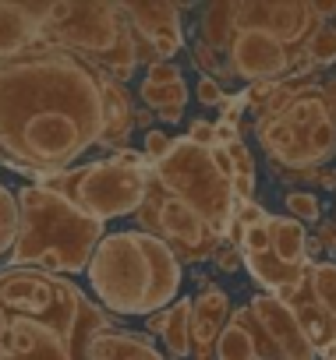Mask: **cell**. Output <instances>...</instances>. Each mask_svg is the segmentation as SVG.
Listing matches in <instances>:
<instances>
[{
	"label": "cell",
	"instance_id": "obj_9",
	"mask_svg": "<svg viewBox=\"0 0 336 360\" xmlns=\"http://www.w3.org/2000/svg\"><path fill=\"white\" fill-rule=\"evenodd\" d=\"M230 240H237L241 248V262L248 269V276L262 286V293H273L280 300H294L304 283H308V269H294L287 265L273 244H269V230L266 223H255V226H234Z\"/></svg>",
	"mask_w": 336,
	"mask_h": 360
},
{
	"label": "cell",
	"instance_id": "obj_8",
	"mask_svg": "<svg viewBox=\"0 0 336 360\" xmlns=\"http://www.w3.org/2000/svg\"><path fill=\"white\" fill-rule=\"evenodd\" d=\"M135 230L159 237L166 248H170L181 265H199V262H213V255L220 251L223 237L209 230V223L188 209L174 191H166V184L152 173L149 166V191L142 209L135 212Z\"/></svg>",
	"mask_w": 336,
	"mask_h": 360
},
{
	"label": "cell",
	"instance_id": "obj_15",
	"mask_svg": "<svg viewBox=\"0 0 336 360\" xmlns=\"http://www.w3.org/2000/svg\"><path fill=\"white\" fill-rule=\"evenodd\" d=\"M216 360H280L269 335L251 318L248 304L234 307V318H230V325L223 328V335L216 342Z\"/></svg>",
	"mask_w": 336,
	"mask_h": 360
},
{
	"label": "cell",
	"instance_id": "obj_19",
	"mask_svg": "<svg viewBox=\"0 0 336 360\" xmlns=\"http://www.w3.org/2000/svg\"><path fill=\"white\" fill-rule=\"evenodd\" d=\"M234 32V0H213L199 11V39L209 43L213 50L227 53Z\"/></svg>",
	"mask_w": 336,
	"mask_h": 360
},
{
	"label": "cell",
	"instance_id": "obj_10",
	"mask_svg": "<svg viewBox=\"0 0 336 360\" xmlns=\"http://www.w3.org/2000/svg\"><path fill=\"white\" fill-rule=\"evenodd\" d=\"M248 311L259 321V328L269 335V342L280 353V360H318L315 342L308 339V332L297 321V311L287 300H280L273 293H255L248 300Z\"/></svg>",
	"mask_w": 336,
	"mask_h": 360
},
{
	"label": "cell",
	"instance_id": "obj_16",
	"mask_svg": "<svg viewBox=\"0 0 336 360\" xmlns=\"http://www.w3.org/2000/svg\"><path fill=\"white\" fill-rule=\"evenodd\" d=\"M92 360H166V353L145 335L131 328H106L92 342Z\"/></svg>",
	"mask_w": 336,
	"mask_h": 360
},
{
	"label": "cell",
	"instance_id": "obj_24",
	"mask_svg": "<svg viewBox=\"0 0 336 360\" xmlns=\"http://www.w3.org/2000/svg\"><path fill=\"white\" fill-rule=\"evenodd\" d=\"M192 60H195V68L202 71V78H216L220 85L237 82V78H234V71H230L227 53L213 50V46H209V43H202V39H195V43H192Z\"/></svg>",
	"mask_w": 336,
	"mask_h": 360
},
{
	"label": "cell",
	"instance_id": "obj_4",
	"mask_svg": "<svg viewBox=\"0 0 336 360\" xmlns=\"http://www.w3.org/2000/svg\"><path fill=\"white\" fill-rule=\"evenodd\" d=\"M43 43L85 57L120 85L135 78L138 64L152 68L159 60L120 0H50L43 15Z\"/></svg>",
	"mask_w": 336,
	"mask_h": 360
},
{
	"label": "cell",
	"instance_id": "obj_22",
	"mask_svg": "<svg viewBox=\"0 0 336 360\" xmlns=\"http://www.w3.org/2000/svg\"><path fill=\"white\" fill-rule=\"evenodd\" d=\"M18 230H22L18 191H11L8 184H0V258H11V251L18 244Z\"/></svg>",
	"mask_w": 336,
	"mask_h": 360
},
{
	"label": "cell",
	"instance_id": "obj_2",
	"mask_svg": "<svg viewBox=\"0 0 336 360\" xmlns=\"http://www.w3.org/2000/svg\"><path fill=\"white\" fill-rule=\"evenodd\" d=\"M117 328L68 276L0 265V360H92L99 332Z\"/></svg>",
	"mask_w": 336,
	"mask_h": 360
},
{
	"label": "cell",
	"instance_id": "obj_31",
	"mask_svg": "<svg viewBox=\"0 0 336 360\" xmlns=\"http://www.w3.org/2000/svg\"><path fill=\"white\" fill-rule=\"evenodd\" d=\"M315 230H318V244H322L329 255H336V216H332V219H322Z\"/></svg>",
	"mask_w": 336,
	"mask_h": 360
},
{
	"label": "cell",
	"instance_id": "obj_32",
	"mask_svg": "<svg viewBox=\"0 0 336 360\" xmlns=\"http://www.w3.org/2000/svg\"><path fill=\"white\" fill-rule=\"evenodd\" d=\"M308 4L322 25H329V18H336V0H308Z\"/></svg>",
	"mask_w": 336,
	"mask_h": 360
},
{
	"label": "cell",
	"instance_id": "obj_13",
	"mask_svg": "<svg viewBox=\"0 0 336 360\" xmlns=\"http://www.w3.org/2000/svg\"><path fill=\"white\" fill-rule=\"evenodd\" d=\"M138 99L152 117H159L166 124H181L185 106L192 99V89L174 60H156L152 68H145V78L138 85Z\"/></svg>",
	"mask_w": 336,
	"mask_h": 360
},
{
	"label": "cell",
	"instance_id": "obj_17",
	"mask_svg": "<svg viewBox=\"0 0 336 360\" xmlns=\"http://www.w3.org/2000/svg\"><path fill=\"white\" fill-rule=\"evenodd\" d=\"M266 230H269L273 251H276L287 265H294V269H311V258H308V230H304L297 219H290V216H273V212H269Z\"/></svg>",
	"mask_w": 336,
	"mask_h": 360
},
{
	"label": "cell",
	"instance_id": "obj_6",
	"mask_svg": "<svg viewBox=\"0 0 336 360\" xmlns=\"http://www.w3.org/2000/svg\"><path fill=\"white\" fill-rule=\"evenodd\" d=\"M39 188L68 198L78 212H85L96 223H110V219H124L142 209L145 191H149V159L124 148L92 162H82L75 169L54 173L36 180Z\"/></svg>",
	"mask_w": 336,
	"mask_h": 360
},
{
	"label": "cell",
	"instance_id": "obj_11",
	"mask_svg": "<svg viewBox=\"0 0 336 360\" xmlns=\"http://www.w3.org/2000/svg\"><path fill=\"white\" fill-rule=\"evenodd\" d=\"M120 4L159 60H170L185 50V11L174 0H120Z\"/></svg>",
	"mask_w": 336,
	"mask_h": 360
},
{
	"label": "cell",
	"instance_id": "obj_18",
	"mask_svg": "<svg viewBox=\"0 0 336 360\" xmlns=\"http://www.w3.org/2000/svg\"><path fill=\"white\" fill-rule=\"evenodd\" d=\"M159 342L166 346L170 360H188L192 356V297H181L163 311Z\"/></svg>",
	"mask_w": 336,
	"mask_h": 360
},
{
	"label": "cell",
	"instance_id": "obj_5",
	"mask_svg": "<svg viewBox=\"0 0 336 360\" xmlns=\"http://www.w3.org/2000/svg\"><path fill=\"white\" fill-rule=\"evenodd\" d=\"M22 202V230L8 265L46 269L57 276H82L92 265L96 248L106 237V226L78 212L68 198L29 184L18 191Z\"/></svg>",
	"mask_w": 336,
	"mask_h": 360
},
{
	"label": "cell",
	"instance_id": "obj_20",
	"mask_svg": "<svg viewBox=\"0 0 336 360\" xmlns=\"http://www.w3.org/2000/svg\"><path fill=\"white\" fill-rule=\"evenodd\" d=\"M304 293L311 297V304L332 321L336 328V262H315L308 269V283Z\"/></svg>",
	"mask_w": 336,
	"mask_h": 360
},
{
	"label": "cell",
	"instance_id": "obj_34",
	"mask_svg": "<svg viewBox=\"0 0 336 360\" xmlns=\"http://www.w3.org/2000/svg\"><path fill=\"white\" fill-rule=\"evenodd\" d=\"M322 360H336V342H332V346H325V349H322Z\"/></svg>",
	"mask_w": 336,
	"mask_h": 360
},
{
	"label": "cell",
	"instance_id": "obj_7",
	"mask_svg": "<svg viewBox=\"0 0 336 360\" xmlns=\"http://www.w3.org/2000/svg\"><path fill=\"white\" fill-rule=\"evenodd\" d=\"M152 173L174 191L188 209H195L213 233L223 240L237 226V198H234V159L223 145H195L188 134L174 141L170 155L152 166Z\"/></svg>",
	"mask_w": 336,
	"mask_h": 360
},
{
	"label": "cell",
	"instance_id": "obj_23",
	"mask_svg": "<svg viewBox=\"0 0 336 360\" xmlns=\"http://www.w3.org/2000/svg\"><path fill=\"white\" fill-rule=\"evenodd\" d=\"M227 152L234 159V198H237V205H248V202H255V155L244 141L227 145Z\"/></svg>",
	"mask_w": 336,
	"mask_h": 360
},
{
	"label": "cell",
	"instance_id": "obj_3",
	"mask_svg": "<svg viewBox=\"0 0 336 360\" xmlns=\"http://www.w3.org/2000/svg\"><path fill=\"white\" fill-rule=\"evenodd\" d=\"M181 258L142 230L106 233L85 272L96 304L113 318H152L181 300Z\"/></svg>",
	"mask_w": 336,
	"mask_h": 360
},
{
	"label": "cell",
	"instance_id": "obj_29",
	"mask_svg": "<svg viewBox=\"0 0 336 360\" xmlns=\"http://www.w3.org/2000/svg\"><path fill=\"white\" fill-rule=\"evenodd\" d=\"M195 99H199L202 106H223V103L230 99V92H227V85H220L216 78H199V82H195Z\"/></svg>",
	"mask_w": 336,
	"mask_h": 360
},
{
	"label": "cell",
	"instance_id": "obj_25",
	"mask_svg": "<svg viewBox=\"0 0 336 360\" xmlns=\"http://www.w3.org/2000/svg\"><path fill=\"white\" fill-rule=\"evenodd\" d=\"M283 205H287V216L297 219L301 226H304V223H308V226H318V223H322V202H318L315 191H304V188L287 191Z\"/></svg>",
	"mask_w": 336,
	"mask_h": 360
},
{
	"label": "cell",
	"instance_id": "obj_21",
	"mask_svg": "<svg viewBox=\"0 0 336 360\" xmlns=\"http://www.w3.org/2000/svg\"><path fill=\"white\" fill-rule=\"evenodd\" d=\"M287 304L297 311V321H301V328L308 332V339L315 342V349H318V356H322V349L336 342V328H332V321H329V318H325V314H322L315 304H311V297H308L304 290H301L294 300H287Z\"/></svg>",
	"mask_w": 336,
	"mask_h": 360
},
{
	"label": "cell",
	"instance_id": "obj_30",
	"mask_svg": "<svg viewBox=\"0 0 336 360\" xmlns=\"http://www.w3.org/2000/svg\"><path fill=\"white\" fill-rule=\"evenodd\" d=\"M188 138H192L195 145L213 148V145H216V120H192V124H188Z\"/></svg>",
	"mask_w": 336,
	"mask_h": 360
},
{
	"label": "cell",
	"instance_id": "obj_33",
	"mask_svg": "<svg viewBox=\"0 0 336 360\" xmlns=\"http://www.w3.org/2000/svg\"><path fill=\"white\" fill-rule=\"evenodd\" d=\"M322 96H325V103H329V120L336 124V78H325V82H322Z\"/></svg>",
	"mask_w": 336,
	"mask_h": 360
},
{
	"label": "cell",
	"instance_id": "obj_14",
	"mask_svg": "<svg viewBox=\"0 0 336 360\" xmlns=\"http://www.w3.org/2000/svg\"><path fill=\"white\" fill-rule=\"evenodd\" d=\"M43 15H46V4L0 0V60H11L43 46Z\"/></svg>",
	"mask_w": 336,
	"mask_h": 360
},
{
	"label": "cell",
	"instance_id": "obj_12",
	"mask_svg": "<svg viewBox=\"0 0 336 360\" xmlns=\"http://www.w3.org/2000/svg\"><path fill=\"white\" fill-rule=\"evenodd\" d=\"M199 283L202 286L192 297V356L195 360H216V342L234 318V304L206 276H199Z\"/></svg>",
	"mask_w": 336,
	"mask_h": 360
},
{
	"label": "cell",
	"instance_id": "obj_1",
	"mask_svg": "<svg viewBox=\"0 0 336 360\" xmlns=\"http://www.w3.org/2000/svg\"><path fill=\"white\" fill-rule=\"evenodd\" d=\"M138 127L120 82L61 46H36L0 60V162L15 173L54 176L75 169L89 148L124 152Z\"/></svg>",
	"mask_w": 336,
	"mask_h": 360
},
{
	"label": "cell",
	"instance_id": "obj_26",
	"mask_svg": "<svg viewBox=\"0 0 336 360\" xmlns=\"http://www.w3.org/2000/svg\"><path fill=\"white\" fill-rule=\"evenodd\" d=\"M308 64L318 71V68H329V64H336V25H322L315 36H311V43H308Z\"/></svg>",
	"mask_w": 336,
	"mask_h": 360
},
{
	"label": "cell",
	"instance_id": "obj_27",
	"mask_svg": "<svg viewBox=\"0 0 336 360\" xmlns=\"http://www.w3.org/2000/svg\"><path fill=\"white\" fill-rule=\"evenodd\" d=\"M174 134H166V131H159V127H152V131H145V159H149V166H156V162H163L166 155H170V148H174Z\"/></svg>",
	"mask_w": 336,
	"mask_h": 360
},
{
	"label": "cell",
	"instance_id": "obj_28",
	"mask_svg": "<svg viewBox=\"0 0 336 360\" xmlns=\"http://www.w3.org/2000/svg\"><path fill=\"white\" fill-rule=\"evenodd\" d=\"M213 265H216V272H223V276H234L237 269H244V262H241V248H237V240H223L220 244V251L213 255Z\"/></svg>",
	"mask_w": 336,
	"mask_h": 360
}]
</instances>
